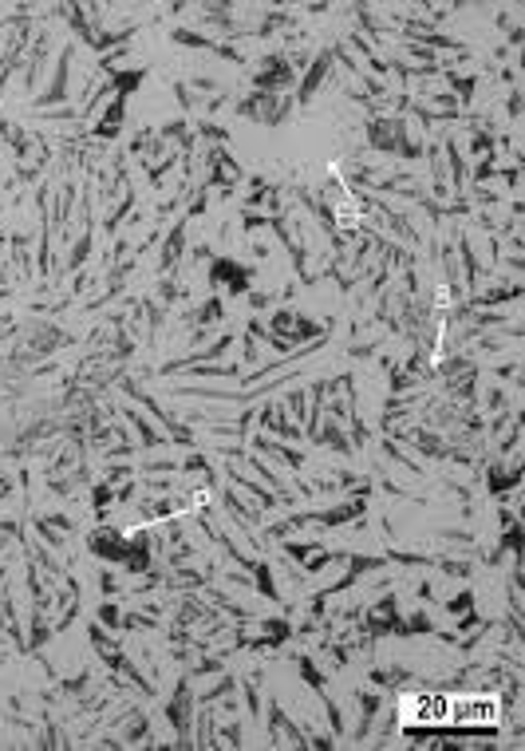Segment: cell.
Returning <instances> with one entry per match:
<instances>
[{
  "label": "cell",
  "instance_id": "1",
  "mask_svg": "<svg viewBox=\"0 0 525 751\" xmlns=\"http://www.w3.org/2000/svg\"><path fill=\"white\" fill-rule=\"evenodd\" d=\"M450 696H407L403 700V724H447Z\"/></svg>",
  "mask_w": 525,
  "mask_h": 751
},
{
  "label": "cell",
  "instance_id": "2",
  "mask_svg": "<svg viewBox=\"0 0 525 751\" xmlns=\"http://www.w3.org/2000/svg\"><path fill=\"white\" fill-rule=\"evenodd\" d=\"M447 720H454V724H498V700L454 696L447 708Z\"/></svg>",
  "mask_w": 525,
  "mask_h": 751
}]
</instances>
